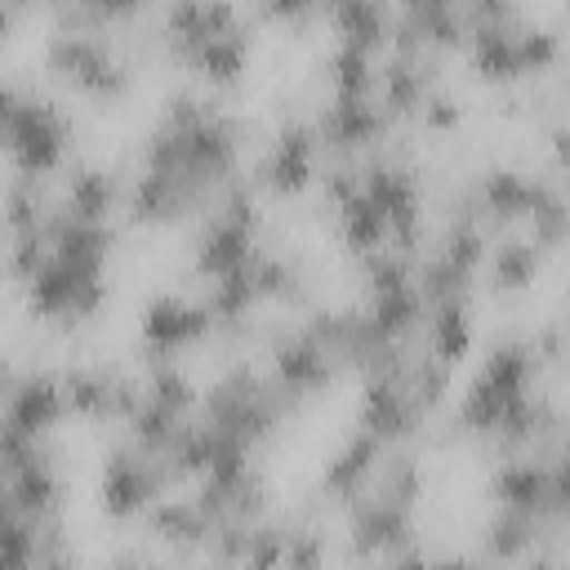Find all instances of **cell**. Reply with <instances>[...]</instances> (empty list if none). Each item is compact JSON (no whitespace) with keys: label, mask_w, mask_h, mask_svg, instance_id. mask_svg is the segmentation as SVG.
<instances>
[{"label":"cell","mask_w":570,"mask_h":570,"mask_svg":"<svg viewBox=\"0 0 570 570\" xmlns=\"http://www.w3.org/2000/svg\"><path fill=\"white\" fill-rule=\"evenodd\" d=\"M356 428H365L383 445H414L428 432V414L405 396L401 383L379 379V374H361V387H356Z\"/></svg>","instance_id":"277c9868"},{"label":"cell","mask_w":570,"mask_h":570,"mask_svg":"<svg viewBox=\"0 0 570 570\" xmlns=\"http://www.w3.org/2000/svg\"><path fill=\"white\" fill-rule=\"evenodd\" d=\"M414 289H419L423 307H432V303H445V298H472L476 294V276L454 267L436 249H423L414 258Z\"/></svg>","instance_id":"603a6c76"},{"label":"cell","mask_w":570,"mask_h":570,"mask_svg":"<svg viewBox=\"0 0 570 570\" xmlns=\"http://www.w3.org/2000/svg\"><path fill=\"white\" fill-rule=\"evenodd\" d=\"M428 94V80L419 76L414 58H396L383 53V62L374 67V102L392 125H405L419 116V102Z\"/></svg>","instance_id":"e0dca14e"},{"label":"cell","mask_w":570,"mask_h":570,"mask_svg":"<svg viewBox=\"0 0 570 570\" xmlns=\"http://www.w3.org/2000/svg\"><path fill=\"white\" fill-rule=\"evenodd\" d=\"M138 338H142V352H147L138 361L178 356V352L200 347V343L214 338V312L205 307L200 294H156L138 312Z\"/></svg>","instance_id":"3957f363"},{"label":"cell","mask_w":570,"mask_h":570,"mask_svg":"<svg viewBox=\"0 0 570 570\" xmlns=\"http://www.w3.org/2000/svg\"><path fill=\"white\" fill-rule=\"evenodd\" d=\"M36 561V525L22 512H0V570H27Z\"/></svg>","instance_id":"f1b7e54d"},{"label":"cell","mask_w":570,"mask_h":570,"mask_svg":"<svg viewBox=\"0 0 570 570\" xmlns=\"http://www.w3.org/2000/svg\"><path fill=\"white\" fill-rule=\"evenodd\" d=\"M548 249H539L530 236H521V232H503V236H494L490 240V249H485V263H481V285H485V294L490 298H517V294H530L534 285H539V276H543V267H548Z\"/></svg>","instance_id":"8992f818"},{"label":"cell","mask_w":570,"mask_h":570,"mask_svg":"<svg viewBox=\"0 0 570 570\" xmlns=\"http://www.w3.org/2000/svg\"><path fill=\"white\" fill-rule=\"evenodd\" d=\"M40 4H53V0H40Z\"/></svg>","instance_id":"e575fe53"},{"label":"cell","mask_w":570,"mask_h":570,"mask_svg":"<svg viewBox=\"0 0 570 570\" xmlns=\"http://www.w3.org/2000/svg\"><path fill=\"white\" fill-rule=\"evenodd\" d=\"M58 209L76 214V218H89V223H111V214L120 209L125 200V178L98 160H71L58 169Z\"/></svg>","instance_id":"52a82bcc"},{"label":"cell","mask_w":570,"mask_h":570,"mask_svg":"<svg viewBox=\"0 0 570 570\" xmlns=\"http://www.w3.org/2000/svg\"><path fill=\"white\" fill-rule=\"evenodd\" d=\"M142 525L151 530L156 543H165L174 557H200L205 548V534H209V517L196 508L191 494H160L147 512H142Z\"/></svg>","instance_id":"7c38bea8"},{"label":"cell","mask_w":570,"mask_h":570,"mask_svg":"<svg viewBox=\"0 0 570 570\" xmlns=\"http://www.w3.org/2000/svg\"><path fill=\"white\" fill-rule=\"evenodd\" d=\"M428 134H454V129H463V120H468V107H463V98L454 94V89H445V85H432L428 94H423V102H419V116H414Z\"/></svg>","instance_id":"83f0119b"},{"label":"cell","mask_w":570,"mask_h":570,"mask_svg":"<svg viewBox=\"0 0 570 570\" xmlns=\"http://www.w3.org/2000/svg\"><path fill=\"white\" fill-rule=\"evenodd\" d=\"M267 374H272L276 383H285V387H294L298 396L312 401V396L330 392L334 379H338L343 370L334 365V356H330L321 343H312L303 330L285 325V330L267 343Z\"/></svg>","instance_id":"5b68a950"},{"label":"cell","mask_w":570,"mask_h":570,"mask_svg":"<svg viewBox=\"0 0 570 570\" xmlns=\"http://www.w3.org/2000/svg\"><path fill=\"white\" fill-rule=\"evenodd\" d=\"M178 414L174 410H165V405H156L151 396H142V405L125 419V441L138 450V454H160L169 441H174V432H178Z\"/></svg>","instance_id":"484cf974"},{"label":"cell","mask_w":570,"mask_h":570,"mask_svg":"<svg viewBox=\"0 0 570 570\" xmlns=\"http://www.w3.org/2000/svg\"><path fill=\"white\" fill-rule=\"evenodd\" d=\"M80 4H89L94 13H102L107 27H120V22H134L138 13H147L151 0H80Z\"/></svg>","instance_id":"1f68e13d"},{"label":"cell","mask_w":570,"mask_h":570,"mask_svg":"<svg viewBox=\"0 0 570 570\" xmlns=\"http://www.w3.org/2000/svg\"><path fill=\"white\" fill-rule=\"evenodd\" d=\"M481 552L476 561H499V566H525V557L534 552V543L543 539L539 521L525 517V512H512V508H494L481 525Z\"/></svg>","instance_id":"2e32d148"},{"label":"cell","mask_w":570,"mask_h":570,"mask_svg":"<svg viewBox=\"0 0 570 570\" xmlns=\"http://www.w3.org/2000/svg\"><path fill=\"white\" fill-rule=\"evenodd\" d=\"M249 49H254V45H245V40H236V36H214V40H205V45L191 49L187 67H191L214 94H227V89H236V85L245 80V71H249Z\"/></svg>","instance_id":"d6986e66"},{"label":"cell","mask_w":570,"mask_h":570,"mask_svg":"<svg viewBox=\"0 0 570 570\" xmlns=\"http://www.w3.org/2000/svg\"><path fill=\"white\" fill-rule=\"evenodd\" d=\"M4 485H9L13 508L27 521H49V517H62V508H67V481L58 476L53 459H36V463L9 472Z\"/></svg>","instance_id":"9a60e30c"},{"label":"cell","mask_w":570,"mask_h":570,"mask_svg":"<svg viewBox=\"0 0 570 570\" xmlns=\"http://www.w3.org/2000/svg\"><path fill=\"white\" fill-rule=\"evenodd\" d=\"M512 40H517V58H521L525 80H539L552 67H561V27H548L539 18H525Z\"/></svg>","instance_id":"d4e9b609"},{"label":"cell","mask_w":570,"mask_h":570,"mask_svg":"<svg viewBox=\"0 0 570 570\" xmlns=\"http://www.w3.org/2000/svg\"><path fill=\"white\" fill-rule=\"evenodd\" d=\"M365 312L374 316V325H379L387 338L423 347V316H428V307H423L414 281H410V285H396V289L370 294V298H365Z\"/></svg>","instance_id":"ac0fdd59"},{"label":"cell","mask_w":570,"mask_h":570,"mask_svg":"<svg viewBox=\"0 0 570 570\" xmlns=\"http://www.w3.org/2000/svg\"><path fill=\"white\" fill-rule=\"evenodd\" d=\"M423 347L445 361V365H463L476 347V303L472 298H445L432 303L423 316Z\"/></svg>","instance_id":"4fadbf2b"},{"label":"cell","mask_w":570,"mask_h":570,"mask_svg":"<svg viewBox=\"0 0 570 570\" xmlns=\"http://www.w3.org/2000/svg\"><path fill=\"white\" fill-rule=\"evenodd\" d=\"M142 392H147L156 405L174 410L178 419L196 414V401H200V387H196V379L178 365V356H151V361H142Z\"/></svg>","instance_id":"44dd1931"},{"label":"cell","mask_w":570,"mask_h":570,"mask_svg":"<svg viewBox=\"0 0 570 570\" xmlns=\"http://www.w3.org/2000/svg\"><path fill=\"white\" fill-rule=\"evenodd\" d=\"M245 178L276 200L307 196L316 187V125H312V116H285Z\"/></svg>","instance_id":"7a4b0ae2"},{"label":"cell","mask_w":570,"mask_h":570,"mask_svg":"<svg viewBox=\"0 0 570 570\" xmlns=\"http://www.w3.org/2000/svg\"><path fill=\"white\" fill-rule=\"evenodd\" d=\"M67 147H71V120L62 116V107L45 94H22L4 134V156L13 174L53 178L67 165Z\"/></svg>","instance_id":"6da1fadb"},{"label":"cell","mask_w":570,"mask_h":570,"mask_svg":"<svg viewBox=\"0 0 570 570\" xmlns=\"http://www.w3.org/2000/svg\"><path fill=\"white\" fill-rule=\"evenodd\" d=\"M548 476H552V463H539L530 454H512V459H499L490 468V481H485V499L494 508H512V512H525V517H543V499H548Z\"/></svg>","instance_id":"8fae6325"},{"label":"cell","mask_w":570,"mask_h":570,"mask_svg":"<svg viewBox=\"0 0 570 570\" xmlns=\"http://www.w3.org/2000/svg\"><path fill=\"white\" fill-rule=\"evenodd\" d=\"M432 249L441 254V258H450L454 267H463V272H481V263H485V249H490V236H485V227L481 223H468V218H454V223H445L441 227V236L432 240Z\"/></svg>","instance_id":"4316f807"},{"label":"cell","mask_w":570,"mask_h":570,"mask_svg":"<svg viewBox=\"0 0 570 570\" xmlns=\"http://www.w3.org/2000/svg\"><path fill=\"white\" fill-rule=\"evenodd\" d=\"M258 249V236L236 227L232 218L223 214H205L200 218V232H196V245H191V276L196 281H218L227 272H240Z\"/></svg>","instance_id":"ba28073f"},{"label":"cell","mask_w":570,"mask_h":570,"mask_svg":"<svg viewBox=\"0 0 570 570\" xmlns=\"http://www.w3.org/2000/svg\"><path fill=\"white\" fill-rule=\"evenodd\" d=\"M334 227H338V245L356 258L387 245V223H383V214L374 209V200L365 191H352L347 200L334 205Z\"/></svg>","instance_id":"ffe728a7"},{"label":"cell","mask_w":570,"mask_h":570,"mask_svg":"<svg viewBox=\"0 0 570 570\" xmlns=\"http://www.w3.org/2000/svg\"><path fill=\"white\" fill-rule=\"evenodd\" d=\"M236 22H240L236 0H200V31H205V40H214V36H232Z\"/></svg>","instance_id":"f546056e"},{"label":"cell","mask_w":570,"mask_h":570,"mask_svg":"<svg viewBox=\"0 0 570 570\" xmlns=\"http://www.w3.org/2000/svg\"><path fill=\"white\" fill-rule=\"evenodd\" d=\"M0 414L31 436H53L58 423L67 419V396H62L58 374L53 370H22V379L13 383Z\"/></svg>","instance_id":"9c48e42d"},{"label":"cell","mask_w":570,"mask_h":570,"mask_svg":"<svg viewBox=\"0 0 570 570\" xmlns=\"http://www.w3.org/2000/svg\"><path fill=\"white\" fill-rule=\"evenodd\" d=\"M4 4H9L13 13H27V9H31V4H40V0H4Z\"/></svg>","instance_id":"836d02e7"},{"label":"cell","mask_w":570,"mask_h":570,"mask_svg":"<svg viewBox=\"0 0 570 570\" xmlns=\"http://www.w3.org/2000/svg\"><path fill=\"white\" fill-rule=\"evenodd\" d=\"M13 27H18V13H13V9L0 0V49H4V40L13 36Z\"/></svg>","instance_id":"d6a6232c"},{"label":"cell","mask_w":570,"mask_h":570,"mask_svg":"<svg viewBox=\"0 0 570 570\" xmlns=\"http://www.w3.org/2000/svg\"><path fill=\"white\" fill-rule=\"evenodd\" d=\"M58 383H62V396H67V414H76L85 423H111L107 365H62Z\"/></svg>","instance_id":"7402d4cb"},{"label":"cell","mask_w":570,"mask_h":570,"mask_svg":"<svg viewBox=\"0 0 570 570\" xmlns=\"http://www.w3.org/2000/svg\"><path fill=\"white\" fill-rule=\"evenodd\" d=\"M258 13L263 18H276L285 27H303L321 13V0H258Z\"/></svg>","instance_id":"4dcf8cb0"},{"label":"cell","mask_w":570,"mask_h":570,"mask_svg":"<svg viewBox=\"0 0 570 570\" xmlns=\"http://www.w3.org/2000/svg\"><path fill=\"white\" fill-rule=\"evenodd\" d=\"M379 454H383V441H379V436H370L365 428L347 432V441L325 459V468H321V476H316V494H321L330 508H343L347 499H356V494L365 490V481H370Z\"/></svg>","instance_id":"30bf717a"},{"label":"cell","mask_w":570,"mask_h":570,"mask_svg":"<svg viewBox=\"0 0 570 570\" xmlns=\"http://www.w3.org/2000/svg\"><path fill=\"white\" fill-rule=\"evenodd\" d=\"M517 27H494V22H476L468 27V62L472 71L485 80V85H499V89H512V85H525V71H521V58H517Z\"/></svg>","instance_id":"5bb4252c"},{"label":"cell","mask_w":570,"mask_h":570,"mask_svg":"<svg viewBox=\"0 0 570 570\" xmlns=\"http://www.w3.org/2000/svg\"><path fill=\"white\" fill-rule=\"evenodd\" d=\"M374 67H379V58L370 49H356L343 40L325 53V80L334 94H356V98L370 94L374 98Z\"/></svg>","instance_id":"cb8c5ba5"}]
</instances>
